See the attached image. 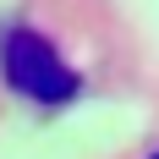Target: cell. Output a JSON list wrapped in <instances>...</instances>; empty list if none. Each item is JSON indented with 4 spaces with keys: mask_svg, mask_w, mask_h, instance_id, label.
I'll return each instance as SVG.
<instances>
[{
    "mask_svg": "<svg viewBox=\"0 0 159 159\" xmlns=\"http://www.w3.org/2000/svg\"><path fill=\"white\" fill-rule=\"evenodd\" d=\"M0 77L11 82L22 99L44 104V110L71 104L77 88H82V77L61 61V49L49 44L39 28H6V39H0Z\"/></svg>",
    "mask_w": 159,
    "mask_h": 159,
    "instance_id": "6da1fadb",
    "label": "cell"
},
{
    "mask_svg": "<svg viewBox=\"0 0 159 159\" xmlns=\"http://www.w3.org/2000/svg\"><path fill=\"white\" fill-rule=\"evenodd\" d=\"M148 159H159V154H148Z\"/></svg>",
    "mask_w": 159,
    "mask_h": 159,
    "instance_id": "7a4b0ae2",
    "label": "cell"
}]
</instances>
